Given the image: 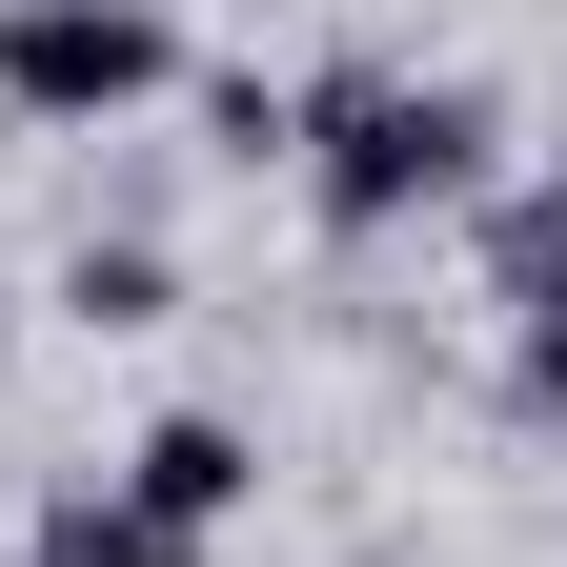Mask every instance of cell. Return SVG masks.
Masks as SVG:
<instances>
[{
  "label": "cell",
  "mask_w": 567,
  "mask_h": 567,
  "mask_svg": "<svg viewBox=\"0 0 567 567\" xmlns=\"http://www.w3.org/2000/svg\"><path fill=\"white\" fill-rule=\"evenodd\" d=\"M82 324H163V264H142V244H82Z\"/></svg>",
  "instance_id": "8992f818"
},
{
  "label": "cell",
  "mask_w": 567,
  "mask_h": 567,
  "mask_svg": "<svg viewBox=\"0 0 567 567\" xmlns=\"http://www.w3.org/2000/svg\"><path fill=\"white\" fill-rule=\"evenodd\" d=\"M163 82H183L163 0H0V102H21V122H122Z\"/></svg>",
  "instance_id": "7a4b0ae2"
},
{
  "label": "cell",
  "mask_w": 567,
  "mask_h": 567,
  "mask_svg": "<svg viewBox=\"0 0 567 567\" xmlns=\"http://www.w3.org/2000/svg\"><path fill=\"white\" fill-rule=\"evenodd\" d=\"M486 264H507V305H547V284H567V183H527L507 224H486Z\"/></svg>",
  "instance_id": "5b68a950"
},
{
  "label": "cell",
  "mask_w": 567,
  "mask_h": 567,
  "mask_svg": "<svg viewBox=\"0 0 567 567\" xmlns=\"http://www.w3.org/2000/svg\"><path fill=\"white\" fill-rule=\"evenodd\" d=\"M527 405H567V284L527 305Z\"/></svg>",
  "instance_id": "52a82bcc"
},
{
  "label": "cell",
  "mask_w": 567,
  "mask_h": 567,
  "mask_svg": "<svg viewBox=\"0 0 567 567\" xmlns=\"http://www.w3.org/2000/svg\"><path fill=\"white\" fill-rule=\"evenodd\" d=\"M284 163L324 183V224H425V203L486 183V102L405 82V61H324V82L284 102Z\"/></svg>",
  "instance_id": "6da1fadb"
},
{
  "label": "cell",
  "mask_w": 567,
  "mask_h": 567,
  "mask_svg": "<svg viewBox=\"0 0 567 567\" xmlns=\"http://www.w3.org/2000/svg\"><path fill=\"white\" fill-rule=\"evenodd\" d=\"M244 486H264V466H244V425H224V405H183V425H142V466H122V507L163 527V547H203V527L244 507Z\"/></svg>",
  "instance_id": "3957f363"
},
{
  "label": "cell",
  "mask_w": 567,
  "mask_h": 567,
  "mask_svg": "<svg viewBox=\"0 0 567 567\" xmlns=\"http://www.w3.org/2000/svg\"><path fill=\"white\" fill-rule=\"evenodd\" d=\"M41 567H203V547H163L122 486H61V507H41Z\"/></svg>",
  "instance_id": "277c9868"
}]
</instances>
